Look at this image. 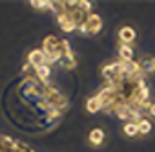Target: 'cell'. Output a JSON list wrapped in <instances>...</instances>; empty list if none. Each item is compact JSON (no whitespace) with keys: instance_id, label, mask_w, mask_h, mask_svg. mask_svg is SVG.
Returning <instances> with one entry per match:
<instances>
[{"instance_id":"obj_1","label":"cell","mask_w":155,"mask_h":152,"mask_svg":"<svg viewBox=\"0 0 155 152\" xmlns=\"http://www.w3.org/2000/svg\"><path fill=\"white\" fill-rule=\"evenodd\" d=\"M101 29H102V19L97 13H90L86 22H84V26L81 28V31L84 35H97Z\"/></svg>"},{"instance_id":"obj_2","label":"cell","mask_w":155,"mask_h":152,"mask_svg":"<svg viewBox=\"0 0 155 152\" xmlns=\"http://www.w3.org/2000/svg\"><path fill=\"white\" fill-rule=\"evenodd\" d=\"M28 64H31L33 68H38V66H44L46 64V53L42 51V48L31 50L28 53Z\"/></svg>"},{"instance_id":"obj_3","label":"cell","mask_w":155,"mask_h":152,"mask_svg":"<svg viewBox=\"0 0 155 152\" xmlns=\"http://www.w3.org/2000/svg\"><path fill=\"white\" fill-rule=\"evenodd\" d=\"M139 66H140V70H142V73L146 75H151V73H155V57H151V55H144L140 60H139Z\"/></svg>"},{"instance_id":"obj_4","label":"cell","mask_w":155,"mask_h":152,"mask_svg":"<svg viewBox=\"0 0 155 152\" xmlns=\"http://www.w3.org/2000/svg\"><path fill=\"white\" fill-rule=\"evenodd\" d=\"M57 22H58V26H60V29H62L64 33H71V31H75V29H77L75 22L66 15V11H64L62 15H57Z\"/></svg>"},{"instance_id":"obj_5","label":"cell","mask_w":155,"mask_h":152,"mask_svg":"<svg viewBox=\"0 0 155 152\" xmlns=\"http://www.w3.org/2000/svg\"><path fill=\"white\" fill-rule=\"evenodd\" d=\"M119 39H120V42H122V44L130 46V44L137 39V33H135V29H133V28L124 26V28H120V29H119Z\"/></svg>"},{"instance_id":"obj_6","label":"cell","mask_w":155,"mask_h":152,"mask_svg":"<svg viewBox=\"0 0 155 152\" xmlns=\"http://www.w3.org/2000/svg\"><path fill=\"white\" fill-rule=\"evenodd\" d=\"M35 75H37V79H38L42 85H49V77H51V66L44 64V66H38V68H35Z\"/></svg>"},{"instance_id":"obj_7","label":"cell","mask_w":155,"mask_h":152,"mask_svg":"<svg viewBox=\"0 0 155 152\" xmlns=\"http://www.w3.org/2000/svg\"><path fill=\"white\" fill-rule=\"evenodd\" d=\"M88 139H90V143L95 145V147L102 145V141H104V130H102V128H93V130L90 132Z\"/></svg>"},{"instance_id":"obj_8","label":"cell","mask_w":155,"mask_h":152,"mask_svg":"<svg viewBox=\"0 0 155 152\" xmlns=\"http://www.w3.org/2000/svg\"><path fill=\"white\" fill-rule=\"evenodd\" d=\"M119 60H124V62H128V60H133V48L131 46H126V44H120V48H119Z\"/></svg>"},{"instance_id":"obj_9","label":"cell","mask_w":155,"mask_h":152,"mask_svg":"<svg viewBox=\"0 0 155 152\" xmlns=\"http://www.w3.org/2000/svg\"><path fill=\"white\" fill-rule=\"evenodd\" d=\"M86 110H88L90 114H97V112L102 110V105H101V101L93 95V97H90V99L86 101Z\"/></svg>"},{"instance_id":"obj_10","label":"cell","mask_w":155,"mask_h":152,"mask_svg":"<svg viewBox=\"0 0 155 152\" xmlns=\"http://www.w3.org/2000/svg\"><path fill=\"white\" fill-rule=\"evenodd\" d=\"M137 128H139V136H148L151 132V121L150 119H140L137 123Z\"/></svg>"},{"instance_id":"obj_11","label":"cell","mask_w":155,"mask_h":152,"mask_svg":"<svg viewBox=\"0 0 155 152\" xmlns=\"http://www.w3.org/2000/svg\"><path fill=\"white\" fill-rule=\"evenodd\" d=\"M122 132L128 136V137H135V136H139V128H137V123H124V126H122Z\"/></svg>"},{"instance_id":"obj_12","label":"cell","mask_w":155,"mask_h":152,"mask_svg":"<svg viewBox=\"0 0 155 152\" xmlns=\"http://www.w3.org/2000/svg\"><path fill=\"white\" fill-rule=\"evenodd\" d=\"M35 9H51V2H48V0H33V2H29Z\"/></svg>"},{"instance_id":"obj_13","label":"cell","mask_w":155,"mask_h":152,"mask_svg":"<svg viewBox=\"0 0 155 152\" xmlns=\"http://www.w3.org/2000/svg\"><path fill=\"white\" fill-rule=\"evenodd\" d=\"M151 117H155V103H151V106H150V119Z\"/></svg>"}]
</instances>
